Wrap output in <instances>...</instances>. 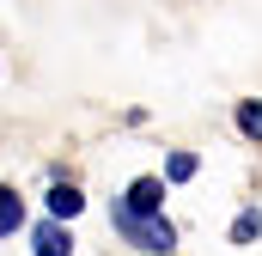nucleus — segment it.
<instances>
[{
  "instance_id": "obj_4",
  "label": "nucleus",
  "mask_w": 262,
  "mask_h": 256,
  "mask_svg": "<svg viewBox=\"0 0 262 256\" xmlns=\"http://www.w3.org/2000/svg\"><path fill=\"white\" fill-rule=\"evenodd\" d=\"M67 250H73V238H67L55 220H49V226H37V256H67Z\"/></svg>"
},
{
  "instance_id": "obj_5",
  "label": "nucleus",
  "mask_w": 262,
  "mask_h": 256,
  "mask_svg": "<svg viewBox=\"0 0 262 256\" xmlns=\"http://www.w3.org/2000/svg\"><path fill=\"white\" fill-rule=\"evenodd\" d=\"M18 220H25V201H18V189H0V232H18Z\"/></svg>"
},
{
  "instance_id": "obj_6",
  "label": "nucleus",
  "mask_w": 262,
  "mask_h": 256,
  "mask_svg": "<svg viewBox=\"0 0 262 256\" xmlns=\"http://www.w3.org/2000/svg\"><path fill=\"white\" fill-rule=\"evenodd\" d=\"M238 128H244L250 140H262V104H238Z\"/></svg>"
},
{
  "instance_id": "obj_7",
  "label": "nucleus",
  "mask_w": 262,
  "mask_h": 256,
  "mask_svg": "<svg viewBox=\"0 0 262 256\" xmlns=\"http://www.w3.org/2000/svg\"><path fill=\"white\" fill-rule=\"evenodd\" d=\"M165 171H171V183H189V177H195V153H171Z\"/></svg>"
},
{
  "instance_id": "obj_1",
  "label": "nucleus",
  "mask_w": 262,
  "mask_h": 256,
  "mask_svg": "<svg viewBox=\"0 0 262 256\" xmlns=\"http://www.w3.org/2000/svg\"><path fill=\"white\" fill-rule=\"evenodd\" d=\"M116 226L128 232L134 244H146V250H159V244H177L171 220H152V214H128V207H116Z\"/></svg>"
},
{
  "instance_id": "obj_3",
  "label": "nucleus",
  "mask_w": 262,
  "mask_h": 256,
  "mask_svg": "<svg viewBox=\"0 0 262 256\" xmlns=\"http://www.w3.org/2000/svg\"><path fill=\"white\" fill-rule=\"evenodd\" d=\"M79 207H85V195L73 189V183H55V189H49V214H55V220H73Z\"/></svg>"
},
{
  "instance_id": "obj_2",
  "label": "nucleus",
  "mask_w": 262,
  "mask_h": 256,
  "mask_svg": "<svg viewBox=\"0 0 262 256\" xmlns=\"http://www.w3.org/2000/svg\"><path fill=\"white\" fill-rule=\"evenodd\" d=\"M122 207H128V214H159V207H165V183H159V177H134V189H128Z\"/></svg>"
}]
</instances>
